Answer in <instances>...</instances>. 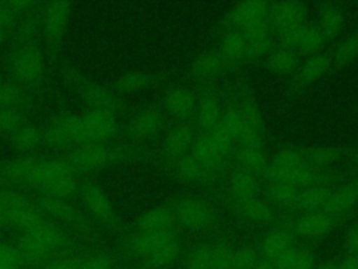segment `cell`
Segmentation results:
<instances>
[{"label":"cell","mask_w":358,"mask_h":269,"mask_svg":"<svg viewBox=\"0 0 358 269\" xmlns=\"http://www.w3.org/2000/svg\"><path fill=\"white\" fill-rule=\"evenodd\" d=\"M113 266L115 262L109 254L98 252L81 259L78 269H110Z\"/></svg>","instance_id":"49"},{"label":"cell","mask_w":358,"mask_h":269,"mask_svg":"<svg viewBox=\"0 0 358 269\" xmlns=\"http://www.w3.org/2000/svg\"><path fill=\"white\" fill-rule=\"evenodd\" d=\"M221 113L222 108L218 97L214 92L207 91L197 97L193 116L197 126L203 130V133H210L211 130H214V127L218 125Z\"/></svg>","instance_id":"29"},{"label":"cell","mask_w":358,"mask_h":269,"mask_svg":"<svg viewBox=\"0 0 358 269\" xmlns=\"http://www.w3.org/2000/svg\"><path fill=\"white\" fill-rule=\"evenodd\" d=\"M315 268H316L315 254L310 249L299 247L298 255H296L291 269H315Z\"/></svg>","instance_id":"50"},{"label":"cell","mask_w":358,"mask_h":269,"mask_svg":"<svg viewBox=\"0 0 358 269\" xmlns=\"http://www.w3.org/2000/svg\"><path fill=\"white\" fill-rule=\"evenodd\" d=\"M34 202L42 213H45L48 216H52L53 219H56L59 221L69 223L70 226H74L81 231H88V226H87L84 217L66 199L55 198V196H50L48 193L39 192Z\"/></svg>","instance_id":"11"},{"label":"cell","mask_w":358,"mask_h":269,"mask_svg":"<svg viewBox=\"0 0 358 269\" xmlns=\"http://www.w3.org/2000/svg\"><path fill=\"white\" fill-rule=\"evenodd\" d=\"M45 142L53 147L81 144L80 115H64L52 122L45 133Z\"/></svg>","instance_id":"13"},{"label":"cell","mask_w":358,"mask_h":269,"mask_svg":"<svg viewBox=\"0 0 358 269\" xmlns=\"http://www.w3.org/2000/svg\"><path fill=\"white\" fill-rule=\"evenodd\" d=\"M172 167L175 175L183 182L196 184L213 178V175L206 170V167H203V164L190 151L179 157L178 160L172 161Z\"/></svg>","instance_id":"34"},{"label":"cell","mask_w":358,"mask_h":269,"mask_svg":"<svg viewBox=\"0 0 358 269\" xmlns=\"http://www.w3.org/2000/svg\"><path fill=\"white\" fill-rule=\"evenodd\" d=\"M81 259L76 258H60L48 262L46 265L42 266V269H78Z\"/></svg>","instance_id":"52"},{"label":"cell","mask_w":358,"mask_h":269,"mask_svg":"<svg viewBox=\"0 0 358 269\" xmlns=\"http://www.w3.org/2000/svg\"><path fill=\"white\" fill-rule=\"evenodd\" d=\"M196 139L194 129L187 122H180L169 129L162 143V153L169 161L187 154Z\"/></svg>","instance_id":"19"},{"label":"cell","mask_w":358,"mask_h":269,"mask_svg":"<svg viewBox=\"0 0 358 269\" xmlns=\"http://www.w3.org/2000/svg\"><path fill=\"white\" fill-rule=\"evenodd\" d=\"M354 163L358 165V149H357V151L354 153Z\"/></svg>","instance_id":"58"},{"label":"cell","mask_w":358,"mask_h":269,"mask_svg":"<svg viewBox=\"0 0 358 269\" xmlns=\"http://www.w3.org/2000/svg\"><path fill=\"white\" fill-rule=\"evenodd\" d=\"M126 252L145 269L171 265L180 254L182 244L175 231L164 234L134 233L124 242Z\"/></svg>","instance_id":"1"},{"label":"cell","mask_w":358,"mask_h":269,"mask_svg":"<svg viewBox=\"0 0 358 269\" xmlns=\"http://www.w3.org/2000/svg\"><path fill=\"white\" fill-rule=\"evenodd\" d=\"M227 189H228L231 202H234V200H243V199L257 196L260 185L256 175L236 167L228 175Z\"/></svg>","instance_id":"30"},{"label":"cell","mask_w":358,"mask_h":269,"mask_svg":"<svg viewBox=\"0 0 358 269\" xmlns=\"http://www.w3.org/2000/svg\"><path fill=\"white\" fill-rule=\"evenodd\" d=\"M162 112L155 106H148L138 111L127 125L129 134L136 140H145L155 136L162 127Z\"/></svg>","instance_id":"23"},{"label":"cell","mask_w":358,"mask_h":269,"mask_svg":"<svg viewBox=\"0 0 358 269\" xmlns=\"http://www.w3.org/2000/svg\"><path fill=\"white\" fill-rule=\"evenodd\" d=\"M344 22H345V14L338 4L327 3L322 6L319 11L317 27L322 31V34L326 36V39L336 38L343 31Z\"/></svg>","instance_id":"36"},{"label":"cell","mask_w":358,"mask_h":269,"mask_svg":"<svg viewBox=\"0 0 358 269\" xmlns=\"http://www.w3.org/2000/svg\"><path fill=\"white\" fill-rule=\"evenodd\" d=\"M326 36L322 34L317 25L302 24L291 32L282 35V45L294 49L298 53L308 56L320 53L326 45Z\"/></svg>","instance_id":"12"},{"label":"cell","mask_w":358,"mask_h":269,"mask_svg":"<svg viewBox=\"0 0 358 269\" xmlns=\"http://www.w3.org/2000/svg\"><path fill=\"white\" fill-rule=\"evenodd\" d=\"M196 102H197V97L194 95V92L187 87H182V85L169 88L162 98L164 111L168 115L182 120L193 116L196 109Z\"/></svg>","instance_id":"20"},{"label":"cell","mask_w":358,"mask_h":269,"mask_svg":"<svg viewBox=\"0 0 358 269\" xmlns=\"http://www.w3.org/2000/svg\"><path fill=\"white\" fill-rule=\"evenodd\" d=\"M218 52L221 53L225 63H242L249 60V46L245 36L235 29L227 31L221 39Z\"/></svg>","instance_id":"33"},{"label":"cell","mask_w":358,"mask_h":269,"mask_svg":"<svg viewBox=\"0 0 358 269\" xmlns=\"http://www.w3.org/2000/svg\"><path fill=\"white\" fill-rule=\"evenodd\" d=\"M29 184L55 198L67 199L77 191L74 168L67 160L32 161Z\"/></svg>","instance_id":"3"},{"label":"cell","mask_w":358,"mask_h":269,"mask_svg":"<svg viewBox=\"0 0 358 269\" xmlns=\"http://www.w3.org/2000/svg\"><path fill=\"white\" fill-rule=\"evenodd\" d=\"M231 205L235 213L246 221L267 224L275 220V207L267 199H263L259 195L243 200H234Z\"/></svg>","instance_id":"21"},{"label":"cell","mask_w":358,"mask_h":269,"mask_svg":"<svg viewBox=\"0 0 358 269\" xmlns=\"http://www.w3.org/2000/svg\"><path fill=\"white\" fill-rule=\"evenodd\" d=\"M10 71L20 85H35L45 73L41 50L34 45H22L10 59Z\"/></svg>","instance_id":"4"},{"label":"cell","mask_w":358,"mask_h":269,"mask_svg":"<svg viewBox=\"0 0 358 269\" xmlns=\"http://www.w3.org/2000/svg\"><path fill=\"white\" fill-rule=\"evenodd\" d=\"M81 122V144L106 143L116 130V119L113 112L88 111L80 115Z\"/></svg>","instance_id":"9"},{"label":"cell","mask_w":358,"mask_h":269,"mask_svg":"<svg viewBox=\"0 0 358 269\" xmlns=\"http://www.w3.org/2000/svg\"><path fill=\"white\" fill-rule=\"evenodd\" d=\"M270 4L262 0H248L236 3L228 14L231 29L243 31L255 24L268 20Z\"/></svg>","instance_id":"15"},{"label":"cell","mask_w":358,"mask_h":269,"mask_svg":"<svg viewBox=\"0 0 358 269\" xmlns=\"http://www.w3.org/2000/svg\"><path fill=\"white\" fill-rule=\"evenodd\" d=\"M333 220L323 210L308 212L301 214L295 221V231L298 235L306 240H317L327 235L336 226Z\"/></svg>","instance_id":"26"},{"label":"cell","mask_w":358,"mask_h":269,"mask_svg":"<svg viewBox=\"0 0 358 269\" xmlns=\"http://www.w3.org/2000/svg\"><path fill=\"white\" fill-rule=\"evenodd\" d=\"M329 66H330L329 55H326L323 52L312 55L299 67L296 80L301 85H309V84L317 81L319 78H322L323 74L327 71Z\"/></svg>","instance_id":"37"},{"label":"cell","mask_w":358,"mask_h":269,"mask_svg":"<svg viewBox=\"0 0 358 269\" xmlns=\"http://www.w3.org/2000/svg\"><path fill=\"white\" fill-rule=\"evenodd\" d=\"M241 118V136L238 144H263L264 122L257 102L250 94H245L236 102Z\"/></svg>","instance_id":"8"},{"label":"cell","mask_w":358,"mask_h":269,"mask_svg":"<svg viewBox=\"0 0 358 269\" xmlns=\"http://www.w3.org/2000/svg\"><path fill=\"white\" fill-rule=\"evenodd\" d=\"M28 94L25 88L17 83H0V111L21 109L27 102Z\"/></svg>","instance_id":"41"},{"label":"cell","mask_w":358,"mask_h":269,"mask_svg":"<svg viewBox=\"0 0 358 269\" xmlns=\"http://www.w3.org/2000/svg\"><path fill=\"white\" fill-rule=\"evenodd\" d=\"M315 269H337V261H326L320 265H316Z\"/></svg>","instance_id":"55"},{"label":"cell","mask_w":358,"mask_h":269,"mask_svg":"<svg viewBox=\"0 0 358 269\" xmlns=\"http://www.w3.org/2000/svg\"><path fill=\"white\" fill-rule=\"evenodd\" d=\"M260 259L259 251L253 247H242L234 251L232 269H253Z\"/></svg>","instance_id":"46"},{"label":"cell","mask_w":358,"mask_h":269,"mask_svg":"<svg viewBox=\"0 0 358 269\" xmlns=\"http://www.w3.org/2000/svg\"><path fill=\"white\" fill-rule=\"evenodd\" d=\"M292 245V233L285 227H274L263 235L259 244V255L260 258L273 262L278 255H281Z\"/></svg>","instance_id":"31"},{"label":"cell","mask_w":358,"mask_h":269,"mask_svg":"<svg viewBox=\"0 0 358 269\" xmlns=\"http://www.w3.org/2000/svg\"><path fill=\"white\" fill-rule=\"evenodd\" d=\"M66 77L77 87L84 104L88 105L91 111L115 112L117 106V98L110 90L88 80L80 71L70 67L66 69Z\"/></svg>","instance_id":"5"},{"label":"cell","mask_w":358,"mask_h":269,"mask_svg":"<svg viewBox=\"0 0 358 269\" xmlns=\"http://www.w3.org/2000/svg\"><path fill=\"white\" fill-rule=\"evenodd\" d=\"M175 214L172 207L161 205L144 212L137 221V231L145 234H164L173 231Z\"/></svg>","instance_id":"25"},{"label":"cell","mask_w":358,"mask_h":269,"mask_svg":"<svg viewBox=\"0 0 358 269\" xmlns=\"http://www.w3.org/2000/svg\"><path fill=\"white\" fill-rule=\"evenodd\" d=\"M123 157V153L115 147L102 144H80L69 154V163L73 168L83 171H94L110 165Z\"/></svg>","instance_id":"6"},{"label":"cell","mask_w":358,"mask_h":269,"mask_svg":"<svg viewBox=\"0 0 358 269\" xmlns=\"http://www.w3.org/2000/svg\"><path fill=\"white\" fill-rule=\"evenodd\" d=\"M337 269H358V256L347 254L344 258L337 261Z\"/></svg>","instance_id":"53"},{"label":"cell","mask_w":358,"mask_h":269,"mask_svg":"<svg viewBox=\"0 0 358 269\" xmlns=\"http://www.w3.org/2000/svg\"><path fill=\"white\" fill-rule=\"evenodd\" d=\"M24 125V113L21 109L0 111V134H11Z\"/></svg>","instance_id":"47"},{"label":"cell","mask_w":358,"mask_h":269,"mask_svg":"<svg viewBox=\"0 0 358 269\" xmlns=\"http://www.w3.org/2000/svg\"><path fill=\"white\" fill-rule=\"evenodd\" d=\"M213 244L197 242L192 245L183 259V269H211Z\"/></svg>","instance_id":"40"},{"label":"cell","mask_w":358,"mask_h":269,"mask_svg":"<svg viewBox=\"0 0 358 269\" xmlns=\"http://www.w3.org/2000/svg\"><path fill=\"white\" fill-rule=\"evenodd\" d=\"M236 167L248 171L256 177L264 175L267 165L270 163L268 154L264 150L263 144H238V149L234 154Z\"/></svg>","instance_id":"28"},{"label":"cell","mask_w":358,"mask_h":269,"mask_svg":"<svg viewBox=\"0 0 358 269\" xmlns=\"http://www.w3.org/2000/svg\"><path fill=\"white\" fill-rule=\"evenodd\" d=\"M110 269H130V268H120V266H113V268H110Z\"/></svg>","instance_id":"59"},{"label":"cell","mask_w":358,"mask_h":269,"mask_svg":"<svg viewBox=\"0 0 358 269\" xmlns=\"http://www.w3.org/2000/svg\"><path fill=\"white\" fill-rule=\"evenodd\" d=\"M302 151L305 163L320 171H324L326 168L331 167L340 157L338 150L333 147H310Z\"/></svg>","instance_id":"43"},{"label":"cell","mask_w":358,"mask_h":269,"mask_svg":"<svg viewBox=\"0 0 358 269\" xmlns=\"http://www.w3.org/2000/svg\"><path fill=\"white\" fill-rule=\"evenodd\" d=\"M8 137L11 146L20 151L34 150L42 140L41 132L36 127L25 123L20 126L17 130H14L11 134H8Z\"/></svg>","instance_id":"42"},{"label":"cell","mask_w":358,"mask_h":269,"mask_svg":"<svg viewBox=\"0 0 358 269\" xmlns=\"http://www.w3.org/2000/svg\"><path fill=\"white\" fill-rule=\"evenodd\" d=\"M234 248L229 244L218 241L213 244L211 251V269H232Z\"/></svg>","instance_id":"45"},{"label":"cell","mask_w":358,"mask_h":269,"mask_svg":"<svg viewBox=\"0 0 358 269\" xmlns=\"http://www.w3.org/2000/svg\"><path fill=\"white\" fill-rule=\"evenodd\" d=\"M358 205V182H348L334 188L323 207V212L338 221L348 216Z\"/></svg>","instance_id":"18"},{"label":"cell","mask_w":358,"mask_h":269,"mask_svg":"<svg viewBox=\"0 0 358 269\" xmlns=\"http://www.w3.org/2000/svg\"><path fill=\"white\" fill-rule=\"evenodd\" d=\"M306 7L299 1H278L270 4L268 21L274 32L281 36L305 24Z\"/></svg>","instance_id":"10"},{"label":"cell","mask_w":358,"mask_h":269,"mask_svg":"<svg viewBox=\"0 0 358 269\" xmlns=\"http://www.w3.org/2000/svg\"><path fill=\"white\" fill-rule=\"evenodd\" d=\"M67 244V234L48 223L34 231L22 233L15 248L24 263H48L55 255L62 252Z\"/></svg>","instance_id":"2"},{"label":"cell","mask_w":358,"mask_h":269,"mask_svg":"<svg viewBox=\"0 0 358 269\" xmlns=\"http://www.w3.org/2000/svg\"><path fill=\"white\" fill-rule=\"evenodd\" d=\"M24 261L14 245L0 242V269H21Z\"/></svg>","instance_id":"48"},{"label":"cell","mask_w":358,"mask_h":269,"mask_svg":"<svg viewBox=\"0 0 358 269\" xmlns=\"http://www.w3.org/2000/svg\"><path fill=\"white\" fill-rule=\"evenodd\" d=\"M190 153L206 167V170L214 177L222 167L229 151L224 149L211 133H201L196 136Z\"/></svg>","instance_id":"14"},{"label":"cell","mask_w":358,"mask_h":269,"mask_svg":"<svg viewBox=\"0 0 358 269\" xmlns=\"http://www.w3.org/2000/svg\"><path fill=\"white\" fill-rule=\"evenodd\" d=\"M241 34L245 36L248 46H249V60L259 59L262 56H267L273 50L274 31H273L268 20L255 24V25L241 31Z\"/></svg>","instance_id":"27"},{"label":"cell","mask_w":358,"mask_h":269,"mask_svg":"<svg viewBox=\"0 0 358 269\" xmlns=\"http://www.w3.org/2000/svg\"><path fill=\"white\" fill-rule=\"evenodd\" d=\"M83 199L91 213V216L108 226L116 224V212L106 192L94 182H85L83 185Z\"/></svg>","instance_id":"17"},{"label":"cell","mask_w":358,"mask_h":269,"mask_svg":"<svg viewBox=\"0 0 358 269\" xmlns=\"http://www.w3.org/2000/svg\"><path fill=\"white\" fill-rule=\"evenodd\" d=\"M70 3L66 1H52L45 6L42 25L43 34L49 42L56 43L63 36L70 15Z\"/></svg>","instance_id":"22"},{"label":"cell","mask_w":358,"mask_h":269,"mask_svg":"<svg viewBox=\"0 0 358 269\" xmlns=\"http://www.w3.org/2000/svg\"><path fill=\"white\" fill-rule=\"evenodd\" d=\"M175 220L189 230H206L214 223V212L208 203L194 196H183L172 207Z\"/></svg>","instance_id":"7"},{"label":"cell","mask_w":358,"mask_h":269,"mask_svg":"<svg viewBox=\"0 0 358 269\" xmlns=\"http://www.w3.org/2000/svg\"><path fill=\"white\" fill-rule=\"evenodd\" d=\"M305 163L303 151L295 147L278 150L267 165L264 175L270 182H288L294 171Z\"/></svg>","instance_id":"16"},{"label":"cell","mask_w":358,"mask_h":269,"mask_svg":"<svg viewBox=\"0 0 358 269\" xmlns=\"http://www.w3.org/2000/svg\"><path fill=\"white\" fill-rule=\"evenodd\" d=\"M344 245H345L347 254L358 256V223L348 227L344 237Z\"/></svg>","instance_id":"51"},{"label":"cell","mask_w":358,"mask_h":269,"mask_svg":"<svg viewBox=\"0 0 358 269\" xmlns=\"http://www.w3.org/2000/svg\"><path fill=\"white\" fill-rule=\"evenodd\" d=\"M358 57V32H352L345 36L333 52V62L341 67L352 63Z\"/></svg>","instance_id":"44"},{"label":"cell","mask_w":358,"mask_h":269,"mask_svg":"<svg viewBox=\"0 0 358 269\" xmlns=\"http://www.w3.org/2000/svg\"><path fill=\"white\" fill-rule=\"evenodd\" d=\"M6 32H7V31H4V29H1V28H0V42L4 39V36H6Z\"/></svg>","instance_id":"57"},{"label":"cell","mask_w":358,"mask_h":269,"mask_svg":"<svg viewBox=\"0 0 358 269\" xmlns=\"http://www.w3.org/2000/svg\"><path fill=\"white\" fill-rule=\"evenodd\" d=\"M7 224H8V220H7L6 210H4V207L0 205V226H7Z\"/></svg>","instance_id":"56"},{"label":"cell","mask_w":358,"mask_h":269,"mask_svg":"<svg viewBox=\"0 0 358 269\" xmlns=\"http://www.w3.org/2000/svg\"><path fill=\"white\" fill-rule=\"evenodd\" d=\"M225 66L227 63L218 49H208L194 57L190 64V76L196 81L207 83L220 77Z\"/></svg>","instance_id":"24"},{"label":"cell","mask_w":358,"mask_h":269,"mask_svg":"<svg viewBox=\"0 0 358 269\" xmlns=\"http://www.w3.org/2000/svg\"><path fill=\"white\" fill-rule=\"evenodd\" d=\"M267 69L277 76H288L299 67V53L288 46L273 48L267 55Z\"/></svg>","instance_id":"35"},{"label":"cell","mask_w":358,"mask_h":269,"mask_svg":"<svg viewBox=\"0 0 358 269\" xmlns=\"http://www.w3.org/2000/svg\"><path fill=\"white\" fill-rule=\"evenodd\" d=\"M154 81V77L141 70H133L122 74L120 77L116 78L115 81V90L119 92L124 94H131V92H138L145 88H148Z\"/></svg>","instance_id":"39"},{"label":"cell","mask_w":358,"mask_h":269,"mask_svg":"<svg viewBox=\"0 0 358 269\" xmlns=\"http://www.w3.org/2000/svg\"><path fill=\"white\" fill-rule=\"evenodd\" d=\"M333 189H334L333 185L330 184V181L326 179V177L322 181H319L305 189H301L296 209L302 210L303 213L323 210Z\"/></svg>","instance_id":"32"},{"label":"cell","mask_w":358,"mask_h":269,"mask_svg":"<svg viewBox=\"0 0 358 269\" xmlns=\"http://www.w3.org/2000/svg\"><path fill=\"white\" fill-rule=\"evenodd\" d=\"M299 189L288 182H270L267 186V200L280 209H296Z\"/></svg>","instance_id":"38"},{"label":"cell","mask_w":358,"mask_h":269,"mask_svg":"<svg viewBox=\"0 0 358 269\" xmlns=\"http://www.w3.org/2000/svg\"><path fill=\"white\" fill-rule=\"evenodd\" d=\"M253 269H275V268H274L273 262L260 258V259L257 261V263L253 266Z\"/></svg>","instance_id":"54"}]
</instances>
